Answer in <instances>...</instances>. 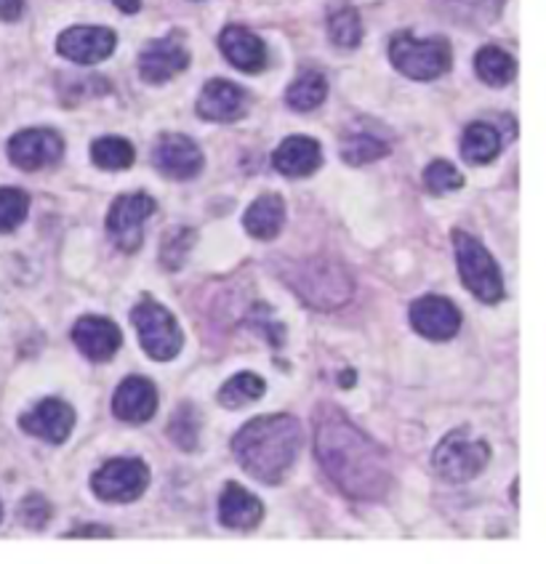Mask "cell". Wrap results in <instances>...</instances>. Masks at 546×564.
I'll return each instance as SVG.
<instances>
[{"mask_svg":"<svg viewBox=\"0 0 546 564\" xmlns=\"http://www.w3.org/2000/svg\"><path fill=\"white\" fill-rule=\"evenodd\" d=\"M314 455L320 469L352 501H382L389 492V458L339 408L323 405L314 415Z\"/></svg>","mask_w":546,"mask_h":564,"instance_id":"6da1fadb","label":"cell"},{"mask_svg":"<svg viewBox=\"0 0 546 564\" xmlns=\"http://www.w3.org/2000/svg\"><path fill=\"white\" fill-rule=\"evenodd\" d=\"M299 451L301 426L286 413L256 415L233 440L237 464L261 485H280L297 464Z\"/></svg>","mask_w":546,"mask_h":564,"instance_id":"7a4b0ae2","label":"cell"},{"mask_svg":"<svg viewBox=\"0 0 546 564\" xmlns=\"http://www.w3.org/2000/svg\"><path fill=\"white\" fill-rule=\"evenodd\" d=\"M288 285L299 293L304 304L314 306V310H339L355 293V282H352L350 272L323 259L293 267V272L288 274Z\"/></svg>","mask_w":546,"mask_h":564,"instance_id":"3957f363","label":"cell"},{"mask_svg":"<svg viewBox=\"0 0 546 564\" xmlns=\"http://www.w3.org/2000/svg\"><path fill=\"white\" fill-rule=\"evenodd\" d=\"M453 251H456V267H459V278L467 285V291L483 304H499L506 296L504 278L488 248L478 237L456 229L453 232Z\"/></svg>","mask_w":546,"mask_h":564,"instance_id":"277c9868","label":"cell"},{"mask_svg":"<svg viewBox=\"0 0 546 564\" xmlns=\"http://www.w3.org/2000/svg\"><path fill=\"white\" fill-rule=\"evenodd\" d=\"M389 59L410 80H435L451 69L453 54L446 37L419 41L410 32H397L389 43Z\"/></svg>","mask_w":546,"mask_h":564,"instance_id":"5b68a950","label":"cell"},{"mask_svg":"<svg viewBox=\"0 0 546 564\" xmlns=\"http://www.w3.org/2000/svg\"><path fill=\"white\" fill-rule=\"evenodd\" d=\"M488 460H491V447L485 440L472 437L469 426L453 429L451 434H446L432 453L435 471L453 485L478 477L488 466Z\"/></svg>","mask_w":546,"mask_h":564,"instance_id":"8992f818","label":"cell"},{"mask_svg":"<svg viewBox=\"0 0 546 564\" xmlns=\"http://www.w3.org/2000/svg\"><path fill=\"white\" fill-rule=\"evenodd\" d=\"M131 323L139 333L141 349L147 357L158 362H169L182 351L184 333L179 328L176 317L158 301L144 299L131 310Z\"/></svg>","mask_w":546,"mask_h":564,"instance_id":"52a82bcc","label":"cell"},{"mask_svg":"<svg viewBox=\"0 0 546 564\" xmlns=\"http://www.w3.org/2000/svg\"><path fill=\"white\" fill-rule=\"evenodd\" d=\"M158 203L144 192L120 195L107 214V237L124 253H137L144 242V224L156 214Z\"/></svg>","mask_w":546,"mask_h":564,"instance_id":"ba28073f","label":"cell"},{"mask_svg":"<svg viewBox=\"0 0 546 564\" xmlns=\"http://www.w3.org/2000/svg\"><path fill=\"white\" fill-rule=\"evenodd\" d=\"M150 485V469L141 458H113L94 471L92 490L99 501L131 503L144 496Z\"/></svg>","mask_w":546,"mask_h":564,"instance_id":"9c48e42d","label":"cell"},{"mask_svg":"<svg viewBox=\"0 0 546 564\" xmlns=\"http://www.w3.org/2000/svg\"><path fill=\"white\" fill-rule=\"evenodd\" d=\"M64 155V139L51 128H28L9 139V160L22 171L56 165Z\"/></svg>","mask_w":546,"mask_h":564,"instance_id":"30bf717a","label":"cell"},{"mask_svg":"<svg viewBox=\"0 0 546 564\" xmlns=\"http://www.w3.org/2000/svg\"><path fill=\"white\" fill-rule=\"evenodd\" d=\"M152 165L163 173V176L173 178V182H188L195 178L203 171L205 158L201 147L190 137L182 133H165L158 139L156 150H152Z\"/></svg>","mask_w":546,"mask_h":564,"instance_id":"8fae6325","label":"cell"},{"mask_svg":"<svg viewBox=\"0 0 546 564\" xmlns=\"http://www.w3.org/2000/svg\"><path fill=\"white\" fill-rule=\"evenodd\" d=\"M410 325L429 341H451L461 328V312L451 299L421 296L410 304Z\"/></svg>","mask_w":546,"mask_h":564,"instance_id":"7c38bea8","label":"cell"},{"mask_svg":"<svg viewBox=\"0 0 546 564\" xmlns=\"http://www.w3.org/2000/svg\"><path fill=\"white\" fill-rule=\"evenodd\" d=\"M19 426L30 437L46 440L51 445H62L75 429V410L64 400L49 397V400H41L35 408H30L28 413L19 415Z\"/></svg>","mask_w":546,"mask_h":564,"instance_id":"4fadbf2b","label":"cell"},{"mask_svg":"<svg viewBox=\"0 0 546 564\" xmlns=\"http://www.w3.org/2000/svg\"><path fill=\"white\" fill-rule=\"evenodd\" d=\"M188 67L190 51L184 46L182 35H176V32L169 37H160V41H152L139 56L141 80L152 83V86H160V83L176 78V75L184 73Z\"/></svg>","mask_w":546,"mask_h":564,"instance_id":"5bb4252c","label":"cell"},{"mask_svg":"<svg viewBox=\"0 0 546 564\" xmlns=\"http://www.w3.org/2000/svg\"><path fill=\"white\" fill-rule=\"evenodd\" d=\"M118 46V35L109 28H69L56 37V51L75 64L105 62Z\"/></svg>","mask_w":546,"mask_h":564,"instance_id":"9a60e30c","label":"cell"},{"mask_svg":"<svg viewBox=\"0 0 546 564\" xmlns=\"http://www.w3.org/2000/svg\"><path fill=\"white\" fill-rule=\"evenodd\" d=\"M73 341L92 362H109L124 346V333L107 317H81L73 328Z\"/></svg>","mask_w":546,"mask_h":564,"instance_id":"2e32d148","label":"cell"},{"mask_svg":"<svg viewBox=\"0 0 546 564\" xmlns=\"http://www.w3.org/2000/svg\"><path fill=\"white\" fill-rule=\"evenodd\" d=\"M248 112V94L237 83L214 78L197 96V115L211 123H235Z\"/></svg>","mask_w":546,"mask_h":564,"instance_id":"e0dca14e","label":"cell"},{"mask_svg":"<svg viewBox=\"0 0 546 564\" xmlns=\"http://www.w3.org/2000/svg\"><path fill=\"white\" fill-rule=\"evenodd\" d=\"M158 410V389L150 378L141 376H128L118 389H115L113 397V413L115 419L124 423H131V426H139V423H147L156 415Z\"/></svg>","mask_w":546,"mask_h":564,"instance_id":"ac0fdd59","label":"cell"},{"mask_svg":"<svg viewBox=\"0 0 546 564\" xmlns=\"http://www.w3.org/2000/svg\"><path fill=\"white\" fill-rule=\"evenodd\" d=\"M218 48L227 56V62L233 67L240 69V73H261L267 67V46L256 32H250L240 24H229V28L222 30L218 35Z\"/></svg>","mask_w":546,"mask_h":564,"instance_id":"d6986e66","label":"cell"},{"mask_svg":"<svg viewBox=\"0 0 546 564\" xmlns=\"http://www.w3.org/2000/svg\"><path fill=\"white\" fill-rule=\"evenodd\" d=\"M265 519V503L237 482H227L218 496V522L229 530H254Z\"/></svg>","mask_w":546,"mask_h":564,"instance_id":"ffe728a7","label":"cell"},{"mask_svg":"<svg viewBox=\"0 0 546 564\" xmlns=\"http://www.w3.org/2000/svg\"><path fill=\"white\" fill-rule=\"evenodd\" d=\"M272 165L282 176L304 178L323 165V152H320L318 141L310 137H288L275 150Z\"/></svg>","mask_w":546,"mask_h":564,"instance_id":"44dd1931","label":"cell"},{"mask_svg":"<svg viewBox=\"0 0 546 564\" xmlns=\"http://www.w3.org/2000/svg\"><path fill=\"white\" fill-rule=\"evenodd\" d=\"M506 0H435V11L459 28H491L504 11Z\"/></svg>","mask_w":546,"mask_h":564,"instance_id":"7402d4cb","label":"cell"},{"mask_svg":"<svg viewBox=\"0 0 546 564\" xmlns=\"http://www.w3.org/2000/svg\"><path fill=\"white\" fill-rule=\"evenodd\" d=\"M282 224H286V203L280 195H261L248 205L246 216H243V227L256 240H275L280 235Z\"/></svg>","mask_w":546,"mask_h":564,"instance_id":"603a6c76","label":"cell"},{"mask_svg":"<svg viewBox=\"0 0 546 564\" xmlns=\"http://www.w3.org/2000/svg\"><path fill=\"white\" fill-rule=\"evenodd\" d=\"M501 152V137L491 123H469L461 137V158L469 165H485Z\"/></svg>","mask_w":546,"mask_h":564,"instance_id":"cb8c5ba5","label":"cell"},{"mask_svg":"<svg viewBox=\"0 0 546 564\" xmlns=\"http://www.w3.org/2000/svg\"><path fill=\"white\" fill-rule=\"evenodd\" d=\"M474 73L478 78L491 88H504L515 80L517 75V62L499 46H485L474 56Z\"/></svg>","mask_w":546,"mask_h":564,"instance_id":"d4e9b609","label":"cell"},{"mask_svg":"<svg viewBox=\"0 0 546 564\" xmlns=\"http://www.w3.org/2000/svg\"><path fill=\"white\" fill-rule=\"evenodd\" d=\"M267 383L259 373H250V370H243L229 378L222 389H218V405L227 410L246 408L250 402H256L259 397H265Z\"/></svg>","mask_w":546,"mask_h":564,"instance_id":"484cf974","label":"cell"},{"mask_svg":"<svg viewBox=\"0 0 546 564\" xmlns=\"http://www.w3.org/2000/svg\"><path fill=\"white\" fill-rule=\"evenodd\" d=\"M325 96H328V80L320 73H314V69H307V73H301L299 78L288 86L286 101L291 110L312 112L323 105Z\"/></svg>","mask_w":546,"mask_h":564,"instance_id":"4316f807","label":"cell"},{"mask_svg":"<svg viewBox=\"0 0 546 564\" xmlns=\"http://www.w3.org/2000/svg\"><path fill=\"white\" fill-rule=\"evenodd\" d=\"M133 152L131 141L120 137H101L92 144V160L94 165H99L101 171H126L133 165Z\"/></svg>","mask_w":546,"mask_h":564,"instance_id":"83f0119b","label":"cell"},{"mask_svg":"<svg viewBox=\"0 0 546 564\" xmlns=\"http://www.w3.org/2000/svg\"><path fill=\"white\" fill-rule=\"evenodd\" d=\"M201 426H203V419L201 413H197V408L190 405V402H184V405L173 410L171 423H169V437L179 451L190 453L195 451L197 442H201Z\"/></svg>","mask_w":546,"mask_h":564,"instance_id":"f1b7e54d","label":"cell"},{"mask_svg":"<svg viewBox=\"0 0 546 564\" xmlns=\"http://www.w3.org/2000/svg\"><path fill=\"white\" fill-rule=\"evenodd\" d=\"M389 155L387 141L371 137V133H352L342 141V160L350 165H365L374 163Z\"/></svg>","mask_w":546,"mask_h":564,"instance_id":"f546056e","label":"cell"},{"mask_svg":"<svg viewBox=\"0 0 546 564\" xmlns=\"http://www.w3.org/2000/svg\"><path fill=\"white\" fill-rule=\"evenodd\" d=\"M328 37L339 48H357L363 41V22L355 9H342L328 19Z\"/></svg>","mask_w":546,"mask_h":564,"instance_id":"4dcf8cb0","label":"cell"},{"mask_svg":"<svg viewBox=\"0 0 546 564\" xmlns=\"http://www.w3.org/2000/svg\"><path fill=\"white\" fill-rule=\"evenodd\" d=\"M30 197L17 187H0V232H14L28 219Z\"/></svg>","mask_w":546,"mask_h":564,"instance_id":"1f68e13d","label":"cell"},{"mask_svg":"<svg viewBox=\"0 0 546 564\" xmlns=\"http://www.w3.org/2000/svg\"><path fill=\"white\" fill-rule=\"evenodd\" d=\"M424 187L432 192V195H448V192L464 187V176L448 160H435L424 171Z\"/></svg>","mask_w":546,"mask_h":564,"instance_id":"d6a6232c","label":"cell"},{"mask_svg":"<svg viewBox=\"0 0 546 564\" xmlns=\"http://www.w3.org/2000/svg\"><path fill=\"white\" fill-rule=\"evenodd\" d=\"M51 517H54V509H51V503L43 496H38V492H30L22 501V506H19V519H22L30 530H43L51 522Z\"/></svg>","mask_w":546,"mask_h":564,"instance_id":"836d02e7","label":"cell"},{"mask_svg":"<svg viewBox=\"0 0 546 564\" xmlns=\"http://www.w3.org/2000/svg\"><path fill=\"white\" fill-rule=\"evenodd\" d=\"M190 232H176V235H171L169 240L163 242V251H160V261H165L169 259L171 253H176V259H173V264H176V269H179V264H182L184 259H188V248H190V242H192V237L188 242H184V237H188Z\"/></svg>","mask_w":546,"mask_h":564,"instance_id":"e575fe53","label":"cell"},{"mask_svg":"<svg viewBox=\"0 0 546 564\" xmlns=\"http://www.w3.org/2000/svg\"><path fill=\"white\" fill-rule=\"evenodd\" d=\"M64 538H113V530L105 528V524H83V528L64 533Z\"/></svg>","mask_w":546,"mask_h":564,"instance_id":"d590c367","label":"cell"},{"mask_svg":"<svg viewBox=\"0 0 546 564\" xmlns=\"http://www.w3.org/2000/svg\"><path fill=\"white\" fill-rule=\"evenodd\" d=\"M24 14V0H0V22H17Z\"/></svg>","mask_w":546,"mask_h":564,"instance_id":"8d00e7d4","label":"cell"},{"mask_svg":"<svg viewBox=\"0 0 546 564\" xmlns=\"http://www.w3.org/2000/svg\"><path fill=\"white\" fill-rule=\"evenodd\" d=\"M115 6H118L120 11H126V14H137L141 9V0H113Z\"/></svg>","mask_w":546,"mask_h":564,"instance_id":"74e56055","label":"cell"},{"mask_svg":"<svg viewBox=\"0 0 546 564\" xmlns=\"http://www.w3.org/2000/svg\"><path fill=\"white\" fill-rule=\"evenodd\" d=\"M0 519H3V506H0Z\"/></svg>","mask_w":546,"mask_h":564,"instance_id":"f35d334b","label":"cell"}]
</instances>
